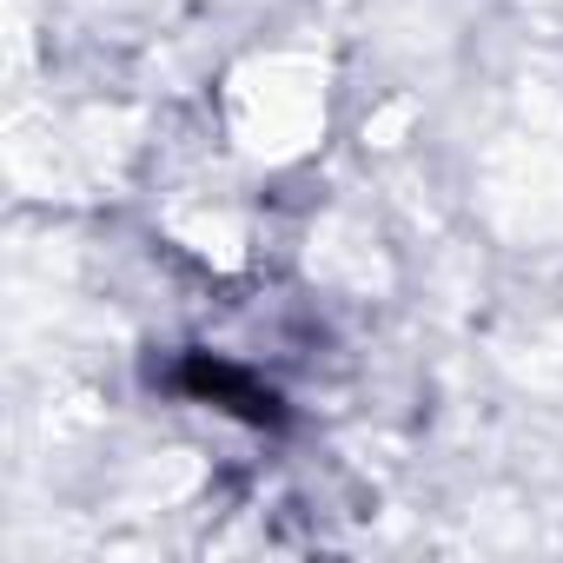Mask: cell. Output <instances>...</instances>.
I'll use <instances>...</instances> for the list:
<instances>
[{
	"instance_id": "obj_1",
	"label": "cell",
	"mask_w": 563,
	"mask_h": 563,
	"mask_svg": "<svg viewBox=\"0 0 563 563\" xmlns=\"http://www.w3.org/2000/svg\"><path fill=\"white\" fill-rule=\"evenodd\" d=\"M179 385H186L192 398H212L219 411H239V418H252V424H278V398H272L258 378L232 372L225 358H186Z\"/></svg>"
}]
</instances>
